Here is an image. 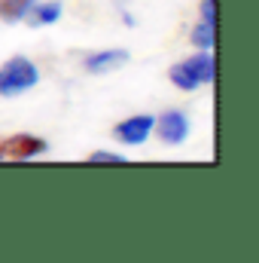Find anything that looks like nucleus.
Returning <instances> with one entry per match:
<instances>
[{
  "instance_id": "obj_1",
  "label": "nucleus",
  "mask_w": 259,
  "mask_h": 263,
  "mask_svg": "<svg viewBox=\"0 0 259 263\" xmlns=\"http://www.w3.org/2000/svg\"><path fill=\"white\" fill-rule=\"evenodd\" d=\"M213 77H217V65H213L210 52H198V55L171 67V83L183 92H192L201 83H213Z\"/></svg>"
},
{
  "instance_id": "obj_2",
  "label": "nucleus",
  "mask_w": 259,
  "mask_h": 263,
  "mask_svg": "<svg viewBox=\"0 0 259 263\" xmlns=\"http://www.w3.org/2000/svg\"><path fill=\"white\" fill-rule=\"evenodd\" d=\"M37 83H40V73H37L34 62L25 59V55H15V59H9L6 65L0 67V95L3 98L21 95V92L34 89Z\"/></svg>"
},
{
  "instance_id": "obj_3",
  "label": "nucleus",
  "mask_w": 259,
  "mask_h": 263,
  "mask_svg": "<svg viewBox=\"0 0 259 263\" xmlns=\"http://www.w3.org/2000/svg\"><path fill=\"white\" fill-rule=\"evenodd\" d=\"M46 141L37 135H12L6 141H0V159H31L46 153Z\"/></svg>"
},
{
  "instance_id": "obj_4",
  "label": "nucleus",
  "mask_w": 259,
  "mask_h": 263,
  "mask_svg": "<svg viewBox=\"0 0 259 263\" xmlns=\"http://www.w3.org/2000/svg\"><path fill=\"white\" fill-rule=\"evenodd\" d=\"M153 129H159V138H162L165 144L177 147V144H183L186 135H189V120H186V114H180V110H168V114L159 117V123H156Z\"/></svg>"
},
{
  "instance_id": "obj_5",
  "label": "nucleus",
  "mask_w": 259,
  "mask_h": 263,
  "mask_svg": "<svg viewBox=\"0 0 259 263\" xmlns=\"http://www.w3.org/2000/svg\"><path fill=\"white\" fill-rule=\"evenodd\" d=\"M153 126H156V120H153L149 114L128 117V120H122V123L116 126V138H119L122 144H143V141L149 138Z\"/></svg>"
},
{
  "instance_id": "obj_6",
  "label": "nucleus",
  "mask_w": 259,
  "mask_h": 263,
  "mask_svg": "<svg viewBox=\"0 0 259 263\" xmlns=\"http://www.w3.org/2000/svg\"><path fill=\"white\" fill-rule=\"evenodd\" d=\"M128 65V52L125 49H104V52H95L85 59V70L89 73H110V70H119V67Z\"/></svg>"
},
{
  "instance_id": "obj_7",
  "label": "nucleus",
  "mask_w": 259,
  "mask_h": 263,
  "mask_svg": "<svg viewBox=\"0 0 259 263\" xmlns=\"http://www.w3.org/2000/svg\"><path fill=\"white\" fill-rule=\"evenodd\" d=\"M25 18H28L34 28H40V25H52V22L61 18V3H58V0H52V3H34V6L28 9Z\"/></svg>"
},
{
  "instance_id": "obj_8",
  "label": "nucleus",
  "mask_w": 259,
  "mask_h": 263,
  "mask_svg": "<svg viewBox=\"0 0 259 263\" xmlns=\"http://www.w3.org/2000/svg\"><path fill=\"white\" fill-rule=\"evenodd\" d=\"M34 6V0H0V18L3 22H18L28 15V9Z\"/></svg>"
},
{
  "instance_id": "obj_9",
  "label": "nucleus",
  "mask_w": 259,
  "mask_h": 263,
  "mask_svg": "<svg viewBox=\"0 0 259 263\" xmlns=\"http://www.w3.org/2000/svg\"><path fill=\"white\" fill-rule=\"evenodd\" d=\"M213 37H217L213 22H201V25L192 31V43L198 46V49H210V46H213Z\"/></svg>"
},
{
  "instance_id": "obj_10",
  "label": "nucleus",
  "mask_w": 259,
  "mask_h": 263,
  "mask_svg": "<svg viewBox=\"0 0 259 263\" xmlns=\"http://www.w3.org/2000/svg\"><path fill=\"white\" fill-rule=\"evenodd\" d=\"M89 162H113V165H122L125 156L122 153H113V150H98V153L89 156Z\"/></svg>"
},
{
  "instance_id": "obj_11",
  "label": "nucleus",
  "mask_w": 259,
  "mask_h": 263,
  "mask_svg": "<svg viewBox=\"0 0 259 263\" xmlns=\"http://www.w3.org/2000/svg\"><path fill=\"white\" fill-rule=\"evenodd\" d=\"M201 22L217 25V0H201Z\"/></svg>"
}]
</instances>
